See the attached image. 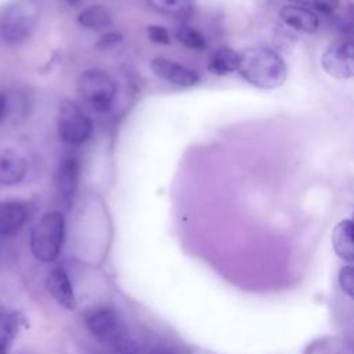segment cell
<instances>
[{
  "label": "cell",
  "instance_id": "6da1fadb",
  "mask_svg": "<svg viewBox=\"0 0 354 354\" xmlns=\"http://www.w3.org/2000/svg\"><path fill=\"white\" fill-rule=\"evenodd\" d=\"M241 76L259 88H277L286 80V65L282 57L267 47L246 48L241 54Z\"/></svg>",
  "mask_w": 354,
  "mask_h": 354
},
{
  "label": "cell",
  "instance_id": "7a4b0ae2",
  "mask_svg": "<svg viewBox=\"0 0 354 354\" xmlns=\"http://www.w3.org/2000/svg\"><path fill=\"white\" fill-rule=\"evenodd\" d=\"M88 333L97 340L109 344L122 354H134L136 342L130 337L118 311L108 306L88 310L83 317Z\"/></svg>",
  "mask_w": 354,
  "mask_h": 354
},
{
  "label": "cell",
  "instance_id": "3957f363",
  "mask_svg": "<svg viewBox=\"0 0 354 354\" xmlns=\"http://www.w3.org/2000/svg\"><path fill=\"white\" fill-rule=\"evenodd\" d=\"M40 15V0H12L0 17L1 40L8 46L25 43L36 30Z\"/></svg>",
  "mask_w": 354,
  "mask_h": 354
},
{
  "label": "cell",
  "instance_id": "277c9868",
  "mask_svg": "<svg viewBox=\"0 0 354 354\" xmlns=\"http://www.w3.org/2000/svg\"><path fill=\"white\" fill-rule=\"evenodd\" d=\"M65 216L61 210L44 213L33 225L29 235V248L33 257L43 263H54L65 241Z\"/></svg>",
  "mask_w": 354,
  "mask_h": 354
},
{
  "label": "cell",
  "instance_id": "5b68a950",
  "mask_svg": "<svg viewBox=\"0 0 354 354\" xmlns=\"http://www.w3.org/2000/svg\"><path fill=\"white\" fill-rule=\"evenodd\" d=\"M76 90L82 101L97 113H108L115 104L118 87L104 69L90 68L80 73Z\"/></svg>",
  "mask_w": 354,
  "mask_h": 354
},
{
  "label": "cell",
  "instance_id": "8992f818",
  "mask_svg": "<svg viewBox=\"0 0 354 354\" xmlns=\"http://www.w3.org/2000/svg\"><path fill=\"white\" fill-rule=\"evenodd\" d=\"M94 131L93 120L75 102L61 101L57 113V133L62 142L79 147L87 142Z\"/></svg>",
  "mask_w": 354,
  "mask_h": 354
},
{
  "label": "cell",
  "instance_id": "52a82bcc",
  "mask_svg": "<svg viewBox=\"0 0 354 354\" xmlns=\"http://www.w3.org/2000/svg\"><path fill=\"white\" fill-rule=\"evenodd\" d=\"M80 180V162L76 156L68 155L59 159L54 176H53V191L57 202L69 207L77 192Z\"/></svg>",
  "mask_w": 354,
  "mask_h": 354
},
{
  "label": "cell",
  "instance_id": "ba28073f",
  "mask_svg": "<svg viewBox=\"0 0 354 354\" xmlns=\"http://www.w3.org/2000/svg\"><path fill=\"white\" fill-rule=\"evenodd\" d=\"M324 71L335 79L354 77V40H343L330 44L322 54Z\"/></svg>",
  "mask_w": 354,
  "mask_h": 354
},
{
  "label": "cell",
  "instance_id": "9c48e42d",
  "mask_svg": "<svg viewBox=\"0 0 354 354\" xmlns=\"http://www.w3.org/2000/svg\"><path fill=\"white\" fill-rule=\"evenodd\" d=\"M151 69L158 77L183 88L194 87L201 82L195 71L165 57H155L151 61Z\"/></svg>",
  "mask_w": 354,
  "mask_h": 354
},
{
  "label": "cell",
  "instance_id": "30bf717a",
  "mask_svg": "<svg viewBox=\"0 0 354 354\" xmlns=\"http://www.w3.org/2000/svg\"><path fill=\"white\" fill-rule=\"evenodd\" d=\"M30 206L25 201L7 199L0 201V238H8L28 223Z\"/></svg>",
  "mask_w": 354,
  "mask_h": 354
},
{
  "label": "cell",
  "instance_id": "8fae6325",
  "mask_svg": "<svg viewBox=\"0 0 354 354\" xmlns=\"http://www.w3.org/2000/svg\"><path fill=\"white\" fill-rule=\"evenodd\" d=\"M46 289L54 301L65 310L73 311L77 307L75 290L68 272L62 267H54L46 277Z\"/></svg>",
  "mask_w": 354,
  "mask_h": 354
},
{
  "label": "cell",
  "instance_id": "7c38bea8",
  "mask_svg": "<svg viewBox=\"0 0 354 354\" xmlns=\"http://www.w3.org/2000/svg\"><path fill=\"white\" fill-rule=\"evenodd\" d=\"M28 160L12 148L0 151V185L11 187L19 184L28 174Z\"/></svg>",
  "mask_w": 354,
  "mask_h": 354
},
{
  "label": "cell",
  "instance_id": "4fadbf2b",
  "mask_svg": "<svg viewBox=\"0 0 354 354\" xmlns=\"http://www.w3.org/2000/svg\"><path fill=\"white\" fill-rule=\"evenodd\" d=\"M279 17L286 26L303 33H315L319 26L318 17L301 6H283Z\"/></svg>",
  "mask_w": 354,
  "mask_h": 354
},
{
  "label": "cell",
  "instance_id": "5bb4252c",
  "mask_svg": "<svg viewBox=\"0 0 354 354\" xmlns=\"http://www.w3.org/2000/svg\"><path fill=\"white\" fill-rule=\"evenodd\" d=\"M332 248L337 257L354 263V221L342 220L332 231Z\"/></svg>",
  "mask_w": 354,
  "mask_h": 354
},
{
  "label": "cell",
  "instance_id": "9a60e30c",
  "mask_svg": "<svg viewBox=\"0 0 354 354\" xmlns=\"http://www.w3.org/2000/svg\"><path fill=\"white\" fill-rule=\"evenodd\" d=\"M241 54L230 47L217 48L209 58L207 71L216 76H225L239 69Z\"/></svg>",
  "mask_w": 354,
  "mask_h": 354
},
{
  "label": "cell",
  "instance_id": "2e32d148",
  "mask_svg": "<svg viewBox=\"0 0 354 354\" xmlns=\"http://www.w3.org/2000/svg\"><path fill=\"white\" fill-rule=\"evenodd\" d=\"M24 318L18 311L0 308V354H7Z\"/></svg>",
  "mask_w": 354,
  "mask_h": 354
},
{
  "label": "cell",
  "instance_id": "e0dca14e",
  "mask_svg": "<svg viewBox=\"0 0 354 354\" xmlns=\"http://www.w3.org/2000/svg\"><path fill=\"white\" fill-rule=\"evenodd\" d=\"M77 24L88 30H104L111 26L112 17L102 4H93L77 14Z\"/></svg>",
  "mask_w": 354,
  "mask_h": 354
},
{
  "label": "cell",
  "instance_id": "ac0fdd59",
  "mask_svg": "<svg viewBox=\"0 0 354 354\" xmlns=\"http://www.w3.org/2000/svg\"><path fill=\"white\" fill-rule=\"evenodd\" d=\"M147 3L155 11L177 18L189 15L194 8V0H147Z\"/></svg>",
  "mask_w": 354,
  "mask_h": 354
},
{
  "label": "cell",
  "instance_id": "d6986e66",
  "mask_svg": "<svg viewBox=\"0 0 354 354\" xmlns=\"http://www.w3.org/2000/svg\"><path fill=\"white\" fill-rule=\"evenodd\" d=\"M176 39L185 47L202 51L207 47L205 36L191 25H180L176 30Z\"/></svg>",
  "mask_w": 354,
  "mask_h": 354
},
{
  "label": "cell",
  "instance_id": "ffe728a7",
  "mask_svg": "<svg viewBox=\"0 0 354 354\" xmlns=\"http://www.w3.org/2000/svg\"><path fill=\"white\" fill-rule=\"evenodd\" d=\"M337 279L340 289L354 300V264L342 267Z\"/></svg>",
  "mask_w": 354,
  "mask_h": 354
},
{
  "label": "cell",
  "instance_id": "44dd1931",
  "mask_svg": "<svg viewBox=\"0 0 354 354\" xmlns=\"http://www.w3.org/2000/svg\"><path fill=\"white\" fill-rule=\"evenodd\" d=\"M147 35H148V39L152 43L162 44V46H167V44L171 43V39H170V35H169L167 29L162 25H149V26H147Z\"/></svg>",
  "mask_w": 354,
  "mask_h": 354
},
{
  "label": "cell",
  "instance_id": "7402d4cb",
  "mask_svg": "<svg viewBox=\"0 0 354 354\" xmlns=\"http://www.w3.org/2000/svg\"><path fill=\"white\" fill-rule=\"evenodd\" d=\"M337 28L340 32L347 35H354V6L348 7L342 17H339Z\"/></svg>",
  "mask_w": 354,
  "mask_h": 354
},
{
  "label": "cell",
  "instance_id": "603a6c76",
  "mask_svg": "<svg viewBox=\"0 0 354 354\" xmlns=\"http://www.w3.org/2000/svg\"><path fill=\"white\" fill-rule=\"evenodd\" d=\"M313 6L322 14H332L340 4V0H311Z\"/></svg>",
  "mask_w": 354,
  "mask_h": 354
},
{
  "label": "cell",
  "instance_id": "cb8c5ba5",
  "mask_svg": "<svg viewBox=\"0 0 354 354\" xmlns=\"http://www.w3.org/2000/svg\"><path fill=\"white\" fill-rule=\"evenodd\" d=\"M122 40V36L119 35V33H116V32H108V33H105V35H102L101 37H100V41H98V47L100 48H108V47H111V46H115L116 43H119Z\"/></svg>",
  "mask_w": 354,
  "mask_h": 354
},
{
  "label": "cell",
  "instance_id": "d4e9b609",
  "mask_svg": "<svg viewBox=\"0 0 354 354\" xmlns=\"http://www.w3.org/2000/svg\"><path fill=\"white\" fill-rule=\"evenodd\" d=\"M11 111V105H10V98L6 93L0 91V124L6 122V119L8 118Z\"/></svg>",
  "mask_w": 354,
  "mask_h": 354
},
{
  "label": "cell",
  "instance_id": "484cf974",
  "mask_svg": "<svg viewBox=\"0 0 354 354\" xmlns=\"http://www.w3.org/2000/svg\"><path fill=\"white\" fill-rule=\"evenodd\" d=\"M151 354H181V351H178L177 348L170 347V346H159V347L153 348L151 351Z\"/></svg>",
  "mask_w": 354,
  "mask_h": 354
},
{
  "label": "cell",
  "instance_id": "4316f807",
  "mask_svg": "<svg viewBox=\"0 0 354 354\" xmlns=\"http://www.w3.org/2000/svg\"><path fill=\"white\" fill-rule=\"evenodd\" d=\"M292 1H295V3H297V4H307V3H310L311 0H292Z\"/></svg>",
  "mask_w": 354,
  "mask_h": 354
},
{
  "label": "cell",
  "instance_id": "83f0119b",
  "mask_svg": "<svg viewBox=\"0 0 354 354\" xmlns=\"http://www.w3.org/2000/svg\"><path fill=\"white\" fill-rule=\"evenodd\" d=\"M68 4H71V6H75V4H77V3H80L82 0H65Z\"/></svg>",
  "mask_w": 354,
  "mask_h": 354
},
{
  "label": "cell",
  "instance_id": "f1b7e54d",
  "mask_svg": "<svg viewBox=\"0 0 354 354\" xmlns=\"http://www.w3.org/2000/svg\"><path fill=\"white\" fill-rule=\"evenodd\" d=\"M351 220H353V221H354V213H353V218H351Z\"/></svg>",
  "mask_w": 354,
  "mask_h": 354
}]
</instances>
